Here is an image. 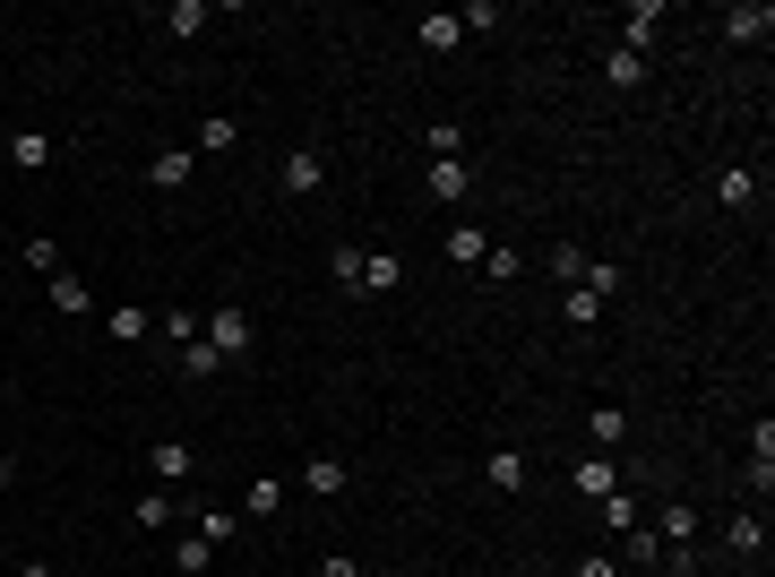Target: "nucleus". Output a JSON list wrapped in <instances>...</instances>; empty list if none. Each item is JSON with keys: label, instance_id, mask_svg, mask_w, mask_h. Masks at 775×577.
Here are the masks:
<instances>
[{"label": "nucleus", "instance_id": "nucleus-40", "mask_svg": "<svg viewBox=\"0 0 775 577\" xmlns=\"http://www.w3.org/2000/svg\"><path fill=\"white\" fill-rule=\"evenodd\" d=\"M9 475H18V457H0V482H9Z\"/></svg>", "mask_w": 775, "mask_h": 577}, {"label": "nucleus", "instance_id": "nucleus-37", "mask_svg": "<svg viewBox=\"0 0 775 577\" xmlns=\"http://www.w3.org/2000/svg\"><path fill=\"white\" fill-rule=\"evenodd\" d=\"M578 577H620V560H612V551H586V560H578Z\"/></svg>", "mask_w": 775, "mask_h": 577}, {"label": "nucleus", "instance_id": "nucleus-18", "mask_svg": "<svg viewBox=\"0 0 775 577\" xmlns=\"http://www.w3.org/2000/svg\"><path fill=\"white\" fill-rule=\"evenodd\" d=\"M138 535H164V526H173V517H182V500H173V491H147V500H138Z\"/></svg>", "mask_w": 775, "mask_h": 577}, {"label": "nucleus", "instance_id": "nucleus-21", "mask_svg": "<svg viewBox=\"0 0 775 577\" xmlns=\"http://www.w3.org/2000/svg\"><path fill=\"white\" fill-rule=\"evenodd\" d=\"M749 482H758V491L775 482V422H758V431H749Z\"/></svg>", "mask_w": 775, "mask_h": 577}, {"label": "nucleus", "instance_id": "nucleus-29", "mask_svg": "<svg viewBox=\"0 0 775 577\" xmlns=\"http://www.w3.org/2000/svg\"><path fill=\"white\" fill-rule=\"evenodd\" d=\"M242 509H251V517H276V509H285V491H276V475H251V500H242Z\"/></svg>", "mask_w": 775, "mask_h": 577}, {"label": "nucleus", "instance_id": "nucleus-7", "mask_svg": "<svg viewBox=\"0 0 775 577\" xmlns=\"http://www.w3.org/2000/svg\"><path fill=\"white\" fill-rule=\"evenodd\" d=\"M724 35H733V43H767L775 9H767V0H758V9H749V0H742V9H724Z\"/></svg>", "mask_w": 775, "mask_h": 577}, {"label": "nucleus", "instance_id": "nucleus-12", "mask_svg": "<svg viewBox=\"0 0 775 577\" xmlns=\"http://www.w3.org/2000/svg\"><path fill=\"white\" fill-rule=\"evenodd\" d=\"M302 491H311V500H336V491H345V457H311V466H302Z\"/></svg>", "mask_w": 775, "mask_h": 577}, {"label": "nucleus", "instance_id": "nucleus-14", "mask_svg": "<svg viewBox=\"0 0 775 577\" xmlns=\"http://www.w3.org/2000/svg\"><path fill=\"white\" fill-rule=\"evenodd\" d=\"M233 147H242V121H233V113H207V121H198V156H233Z\"/></svg>", "mask_w": 775, "mask_h": 577}, {"label": "nucleus", "instance_id": "nucleus-28", "mask_svg": "<svg viewBox=\"0 0 775 577\" xmlns=\"http://www.w3.org/2000/svg\"><path fill=\"white\" fill-rule=\"evenodd\" d=\"M362 258H371V251H354V242H345V251L327 258V276H336V285H345V293H362Z\"/></svg>", "mask_w": 775, "mask_h": 577}, {"label": "nucleus", "instance_id": "nucleus-34", "mask_svg": "<svg viewBox=\"0 0 775 577\" xmlns=\"http://www.w3.org/2000/svg\"><path fill=\"white\" fill-rule=\"evenodd\" d=\"M620 544H629V560H664V535H655V526H629Z\"/></svg>", "mask_w": 775, "mask_h": 577}, {"label": "nucleus", "instance_id": "nucleus-39", "mask_svg": "<svg viewBox=\"0 0 775 577\" xmlns=\"http://www.w3.org/2000/svg\"><path fill=\"white\" fill-rule=\"evenodd\" d=\"M18 577H61V569H52V560H27V569H18Z\"/></svg>", "mask_w": 775, "mask_h": 577}, {"label": "nucleus", "instance_id": "nucleus-33", "mask_svg": "<svg viewBox=\"0 0 775 577\" xmlns=\"http://www.w3.org/2000/svg\"><path fill=\"white\" fill-rule=\"evenodd\" d=\"M27 267H43V276H61V251H52V233H27Z\"/></svg>", "mask_w": 775, "mask_h": 577}, {"label": "nucleus", "instance_id": "nucleus-16", "mask_svg": "<svg viewBox=\"0 0 775 577\" xmlns=\"http://www.w3.org/2000/svg\"><path fill=\"white\" fill-rule=\"evenodd\" d=\"M724 544L742 551V560H749V551H767V509H742L733 526H724Z\"/></svg>", "mask_w": 775, "mask_h": 577}, {"label": "nucleus", "instance_id": "nucleus-38", "mask_svg": "<svg viewBox=\"0 0 775 577\" xmlns=\"http://www.w3.org/2000/svg\"><path fill=\"white\" fill-rule=\"evenodd\" d=\"M320 577H362V569L345 560V551H327V560H320Z\"/></svg>", "mask_w": 775, "mask_h": 577}, {"label": "nucleus", "instance_id": "nucleus-30", "mask_svg": "<svg viewBox=\"0 0 775 577\" xmlns=\"http://www.w3.org/2000/svg\"><path fill=\"white\" fill-rule=\"evenodd\" d=\"M551 276H560V285H578V276H586V251H578V242H551Z\"/></svg>", "mask_w": 775, "mask_h": 577}, {"label": "nucleus", "instance_id": "nucleus-6", "mask_svg": "<svg viewBox=\"0 0 775 577\" xmlns=\"http://www.w3.org/2000/svg\"><path fill=\"white\" fill-rule=\"evenodd\" d=\"M43 302H52V311H61V320H87V311H96V293H87V276H78V267H61V276H52V293H43Z\"/></svg>", "mask_w": 775, "mask_h": 577}, {"label": "nucleus", "instance_id": "nucleus-8", "mask_svg": "<svg viewBox=\"0 0 775 577\" xmlns=\"http://www.w3.org/2000/svg\"><path fill=\"white\" fill-rule=\"evenodd\" d=\"M414 43H422V52H457V43H465L457 9H431V18H414Z\"/></svg>", "mask_w": 775, "mask_h": 577}, {"label": "nucleus", "instance_id": "nucleus-11", "mask_svg": "<svg viewBox=\"0 0 775 577\" xmlns=\"http://www.w3.org/2000/svg\"><path fill=\"white\" fill-rule=\"evenodd\" d=\"M422 182H431V198H440V207H457V198L474 190V164H465V156H457V164H431Z\"/></svg>", "mask_w": 775, "mask_h": 577}, {"label": "nucleus", "instance_id": "nucleus-26", "mask_svg": "<svg viewBox=\"0 0 775 577\" xmlns=\"http://www.w3.org/2000/svg\"><path fill=\"white\" fill-rule=\"evenodd\" d=\"M604 78H612V87H646V52H620V43H612V61H604Z\"/></svg>", "mask_w": 775, "mask_h": 577}, {"label": "nucleus", "instance_id": "nucleus-36", "mask_svg": "<svg viewBox=\"0 0 775 577\" xmlns=\"http://www.w3.org/2000/svg\"><path fill=\"white\" fill-rule=\"evenodd\" d=\"M604 526H612V535H629V526H638V500H629V491H612V500H604Z\"/></svg>", "mask_w": 775, "mask_h": 577}, {"label": "nucleus", "instance_id": "nucleus-31", "mask_svg": "<svg viewBox=\"0 0 775 577\" xmlns=\"http://www.w3.org/2000/svg\"><path fill=\"white\" fill-rule=\"evenodd\" d=\"M207 27V9H198V0H173V9H164V35H198Z\"/></svg>", "mask_w": 775, "mask_h": 577}, {"label": "nucleus", "instance_id": "nucleus-35", "mask_svg": "<svg viewBox=\"0 0 775 577\" xmlns=\"http://www.w3.org/2000/svg\"><path fill=\"white\" fill-rule=\"evenodd\" d=\"M483 267H491V285H509V276H517V267H526V258H517L509 242H491V251H483Z\"/></svg>", "mask_w": 775, "mask_h": 577}, {"label": "nucleus", "instance_id": "nucleus-25", "mask_svg": "<svg viewBox=\"0 0 775 577\" xmlns=\"http://www.w3.org/2000/svg\"><path fill=\"white\" fill-rule=\"evenodd\" d=\"M207 551H216L207 535H182V544H173V577H198V569H207Z\"/></svg>", "mask_w": 775, "mask_h": 577}, {"label": "nucleus", "instance_id": "nucleus-13", "mask_svg": "<svg viewBox=\"0 0 775 577\" xmlns=\"http://www.w3.org/2000/svg\"><path fill=\"white\" fill-rule=\"evenodd\" d=\"M655 27H664V0H638V9H629V27H620V52H646V43H655Z\"/></svg>", "mask_w": 775, "mask_h": 577}, {"label": "nucleus", "instance_id": "nucleus-1", "mask_svg": "<svg viewBox=\"0 0 775 577\" xmlns=\"http://www.w3.org/2000/svg\"><path fill=\"white\" fill-rule=\"evenodd\" d=\"M198 336H207V345L225 353V362H242V353L258 345V327H251V311H242V302H216V311H207V327H198Z\"/></svg>", "mask_w": 775, "mask_h": 577}, {"label": "nucleus", "instance_id": "nucleus-4", "mask_svg": "<svg viewBox=\"0 0 775 577\" xmlns=\"http://www.w3.org/2000/svg\"><path fill=\"white\" fill-rule=\"evenodd\" d=\"M276 182H285L293 198H311V190H320V182H327V156H320V147H293V156H285V173H276Z\"/></svg>", "mask_w": 775, "mask_h": 577}, {"label": "nucleus", "instance_id": "nucleus-27", "mask_svg": "<svg viewBox=\"0 0 775 577\" xmlns=\"http://www.w3.org/2000/svg\"><path fill=\"white\" fill-rule=\"evenodd\" d=\"M586 440L612 449V440H620V405H586Z\"/></svg>", "mask_w": 775, "mask_h": 577}, {"label": "nucleus", "instance_id": "nucleus-22", "mask_svg": "<svg viewBox=\"0 0 775 577\" xmlns=\"http://www.w3.org/2000/svg\"><path fill=\"white\" fill-rule=\"evenodd\" d=\"M216 371H225V353L207 345V336H190V345H182V380H216Z\"/></svg>", "mask_w": 775, "mask_h": 577}, {"label": "nucleus", "instance_id": "nucleus-20", "mask_svg": "<svg viewBox=\"0 0 775 577\" xmlns=\"http://www.w3.org/2000/svg\"><path fill=\"white\" fill-rule=\"evenodd\" d=\"M440 251H449L457 267H483V251H491V242H483V225H449V242H440Z\"/></svg>", "mask_w": 775, "mask_h": 577}, {"label": "nucleus", "instance_id": "nucleus-10", "mask_svg": "<svg viewBox=\"0 0 775 577\" xmlns=\"http://www.w3.org/2000/svg\"><path fill=\"white\" fill-rule=\"evenodd\" d=\"M483 482L500 491V500H517V491H526V457H517V449H491V457H483Z\"/></svg>", "mask_w": 775, "mask_h": 577}, {"label": "nucleus", "instance_id": "nucleus-15", "mask_svg": "<svg viewBox=\"0 0 775 577\" xmlns=\"http://www.w3.org/2000/svg\"><path fill=\"white\" fill-rule=\"evenodd\" d=\"M104 336H112V345H138V336H147V302H112V311H104Z\"/></svg>", "mask_w": 775, "mask_h": 577}, {"label": "nucleus", "instance_id": "nucleus-17", "mask_svg": "<svg viewBox=\"0 0 775 577\" xmlns=\"http://www.w3.org/2000/svg\"><path fill=\"white\" fill-rule=\"evenodd\" d=\"M715 198H724V207H749V198H758V173H749V164H724V173H715Z\"/></svg>", "mask_w": 775, "mask_h": 577}, {"label": "nucleus", "instance_id": "nucleus-24", "mask_svg": "<svg viewBox=\"0 0 775 577\" xmlns=\"http://www.w3.org/2000/svg\"><path fill=\"white\" fill-rule=\"evenodd\" d=\"M396 276H405V267H396V251H371V258H362V293H396Z\"/></svg>", "mask_w": 775, "mask_h": 577}, {"label": "nucleus", "instance_id": "nucleus-5", "mask_svg": "<svg viewBox=\"0 0 775 577\" xmlns=\"http://www.w3.org/2000/svg\"><path fill=\"white\" fill-rule=\"evenodd\" d=\"M52 156H61V138H52V129H18V138H9V164H18V173H43Z\"/></svg>", "mask_w": 775, "mask_h": 577}, {"label": "nucleus", "instance_id": "nucleus-9", "mask_svg": "<svg viewBox=\"0 0 775 577\" xmlns=\"http://www.w3.org/2000/svg\"><path fill=\"white\" fill-rule=\"evenodd\" d=\"M578 491H586V500H612V491H620V466H612V449L578 457Z\"/></svg>", "mask_w": 775, "mask_h": 577}, {"label": "nucleus", "instance_id": "nucleus-32", "mask_svg": "<svg viewBox=\"0 0 775 577\" xmlns=\"http://www.w3.org/2000/svg\"><path fill=\"white\" fill-rule=\"evenodd\" d=\"M198 535H207V544H233V535H242V517H233V509H198Z\"/></svg>", "mask_w": 775, "mask_h": 577}, {"label": "nucleus", "instance_id": "nucleus-23", "mask_svg": "<svg viewBox=\"0 0 775 577\" xmlns=\"http://www.w3.org/2000/svg\"><path fill=\"white\" fill-rule=\"evenodd\" d=\"M560 320H569V327H595V320H604V293L569 285V293H560Z\"/></svg>", "mask_w": 775, "mask_h": 577}, {"label": "nucleus", "instance_id": "nucleus-2", "mask_svg": "<svg viewBox=\"0 0 775 577\" xmlns=\"http://www.w3.org/2000/svg\"><path fill=\"white\" fill-rule=\"evenodd\" d=\"M147 475H156V482H190L198 449H190V440H147Z\"/></svg>", "mask_w": 775, "mask_h": 577}, {"label": "nucleus", "instance_id": "nucleus-19", "mask_svg": "<svg viewBox=\"0 0 775 577\" xmlns=\"http://www.w3.org/2000/svg\"><path fill=\"white\" fill-rule=\"evenodd\" d=\"M655 535H664V551H689V544H698V509H664Z\"/></svg>", "mask_w": 775, "mask_h": 577}, {"label": "nucleus", "instance_id": "nucleus-3", "mask_svg": "<svg viewBox=\"0 0 775 577\" xmlns=\"http://www.w3.org/2000/svg\"><path fill=\"white\" fill-rule=\"evenodd\" d=\"M190 173H198V147H156V156H147V182H156V190H182Z\"/></svg>", "mask_w": 775, "mask_h": 577}]
</instances>
